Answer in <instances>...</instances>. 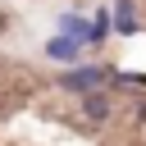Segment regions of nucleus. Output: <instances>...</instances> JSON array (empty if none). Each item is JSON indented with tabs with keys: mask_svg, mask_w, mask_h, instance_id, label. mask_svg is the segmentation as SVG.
I'll list each match as a JSON object with an SVG mask.
<instances>
[{
	"mask_svg": "<svg viewBox=\"0 0 146 146\" xmlns=\"http://www.w3.org/2000/svg\"><path fill=\"white\" fill-rule=\"evenodd\" d=\"M105 78H114V68H96V64H78V68H68L64 73V87L68 91H82V96H91Z\"/></svg>",
	"mask_w": 146,
	"mask_h": 146,
	"instance_id": "f257e3e1",
	"label": "nucleus"
},
{
	"mask_svg": "<svg viewBox=\"0 0 146 146\" xmlns=\"http://www.w3.org/2000/svg\"><path fill=\"white\" fill-rule=\"evenodd\" d=\"M78 50H82V41H78V36H50V41H46V55H50V59H59V64H73V59H78Z\"/></svg>",
	"mask_w": 146,
	"mask_h": 146,
	"instance_id": "f03ea898",
	"label": "nucleus"
},
{
	"mask_svg": "<svg viewBox=\"0 0 146 146\" xmlns=\"http://www.w3.org/2000/svg\"><path fill=\"white\" fill-rule=\"evenodd\" d=\"M114 27H119V32H137V9H132V0H114Z\"/></svg>",
	"mask_w": 146,
	"mask_h": 146,
	"instance_id": "7ed1b4c3",
	"label": "nucleus"
},
{
	"mask_svg": "<svg viewBox=\"0 0 146 146\" xmlns=\"http://www.w3.org/2000/svg\"><path fill=\"white\" fill-rule=\"evenodd\" d=\"M82 110H87V119H110V100H105L100 91H91V96L82 100Z\"/></svg>",
	"mask_w": 146,
	"mask_h": 146,
	"instance_id": "20e7f679",
	"label": "nucleus"
},
{
	"mask_svg": "<svg viewBox=\"0 0 146 146\" xmlns=\"http://www.w3.org/2000/svg\"><path fill=\"white\" fill-rule=\"evenodd\" d=\"M110 27H114V18H110V14L100 9V14L91 18V41H105V36H110Z\"/></svg>",
	"mask_w": 146,
	"mask_h": 146,
	"instance_id": "39448f33",
	"label": "nucleus"
},
{
	"mask_svg": "<svg viewBox=\"0 0 146 146\" xmlns=\"http://www.w3.org/2000/svg\"><path fill=\"white\" fill-rule=\"evenodd\" d=\"M114 82H128V87H146V73H114Z\"/></svg>",
	"mask_w": 146,
	"mask_h": 146,
	"instance_id": "423d86ee",
	"label": "nucleus"
}]
</instances>
